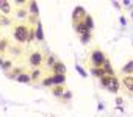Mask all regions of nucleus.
<instances>
[{"label": "nucleus", "mask_w": 133, "mask_h": 117, "mask_svg": "<svg viewBox=\"0 0 133 117\" xmlns=\"http://www.w3.org/2000/svg\"><path fill=\"white\" fill-rule=\"evenodd\" d=\"M50 70H52V75H66V66L61 61H56Z\"/></svg>", "instance_id": "obj_4"}, {"label": "nucleus", "mask_w": 133, "mask_h": 117, "mask_svg": "<svg viewBox=\"0 0 133 117\" xmlns=\"http://www.w3.org/2000/svg\"><path fill=\"white\" fill-rule=\"evenodd\" d=\"M36 34H38V41H44V36H42V28H41V24L38 22V27H36Z\"/></svg>", "instance_id": "obj_22"}, {"label": "nucleus", "mask_w": 133, "mask_h": 117, "mask_svg": "<svg viewBox=\"0 0 133 117\" xmlns=\"http://www.w3.org/2000/svg\"><path fill=\"white\" fill-rule=\"evenodd\" d=\"M121 72H122L124 75H133V60H130V61L121 69Z\"/></svg>", "instance_id": "obj_13"}, {"label": "nucleus", "mask_w": 133, "mask_h": 117, "mask_svg": "<svg viewBox=\"0 0 133 117\" xmlns=\"http://www.w3.org/2000/svg\"><path fill=\"white\" fill-rule=\"evenodd\" d=\"M53 86H66V75H50Z\"/></svg>", "instance_id": "obj_10"}, {"label": "nucleus", "mask_w": 133, "mask_h": 117, "mask_svg": "<svg viewBox=\"0 0 133 117\" xmlns=\"http://www.w3.org/2000/svg\"><path fill=\"white\" fill-rule=\"evenodd\" d=\"M42 61H44V55H42V52H39V50H33V52L30 53V56H28V64H30L33 69H39V67L42 66Z\"/></svg>", "instance_id": "obj_3"}, {"label": "nucleus", "mask_w": 133, "mask_h": 117, "mask_svg": "<svg viewBox=\"0 0 133 117\" xmlns=\"http://www.w3.org/2000/svg\"><path fill=\"white\" fill-rule=\"evenodd\" d=\"M121 84H124V87L133 94V75H124L121 80Z\"/></svg>", "instance_id": "obj_7"}, {"label": "nucleus", "mask_w": 133, "mask_h": 117, "mask_svg": "<svg viewBox=\"0 0 133 117\" xmlns=\"http://www.w3.org/2000/svg\"><path fill=\"white\" fill-rule=\"evenodd\" d=\"M89 72H91V74H92V75H94V77H97V78H99V80H100V78H102V77H103V75H105V74H103V70H102V69H89Z\"/></svg>", "instance_id": "obj_19"}, {"label": "nucleus", "mask_w": 133, "mask_h": 117, "mask_svg": "<svg viewBox=\"0 0 133 117\" xmlns=\"http://www.w3.org/2000/svg\"><path fill=\"white\" fill-rule=\"evenodd\" d=\"M19 83H31V80H30V74H27V72H22L21 75H17V78H16Z\"/></svg>", "instance_id": "obj_16"}, {"label": "nucleus", "mask_w": 133, "mask_h": 117, "mask_svg": "<svg viewBox=\"0 0 133 117\" xmlns=\"http://www.w3.org/2000/svg\"><path fill=\"white\" fill-rule=\"evenodd\" d=\"M111 78H113V77H110V75H103V77L100 78V84H102L103 87H107V86L110 84V81H111Z\"/></svg>", "instance_id": "obj_20"}, {"label": "nucleus", "mask_w": 133, "mask_h": 117, "mask_svg": "<svg viewBox=\"0 0 133 117\" xmlns=\"http://www.w3.org/2000/svg\"><path fill=\"white\" fill-rule=\"evenodd\" d=\"M16 17L21 19V20H27V19H28L27 10H25V8H17V10H16Z\"/></svg>", "instance_id": "obj_14"}, {"label": "nucleus", "mask_w": 133, "mask_h": 117, "mask_svg": "<svg viewBox=\"0 0 133 117\" xmlns=\"http://www.w3.org/2000/svg\"><path fill=\"white\" fill-rule=\"evenodd\" d=\"M0 41H2V38H0Z\"/></svg>", "instance_id": "obj_25"}, {"label": "nucleus", "mask_w": 133, "mask_h": 117, "mask_svg": "<svg viewBox=\"0 0 133 117\" xmlns=\"http://www.w3.org/2000/svg\"><path fill=\"white\" fill-rule=\"evenodd\" d=\"M64 91H66V86H52V87H50L52 95L56 97V98H61V95L64 94Z\"/></svg>", "instance_id": "obj_11"}, {"label": "nucleus", "mask_w": 133, "mask_h": 117, "mask_svg": "<svg viewBox=\"0 0 133 117\" xmlns=\"http://www.w3.org/2000/svg\"><path fill=\"white\" fill-rule=\"evenodd\" d=\"M11 17L10 16H5V14H0V27H8L11 25Z\"/></svg>", "instance_id": "obj_15"}, {"label": "nucleus", "mask_w": 133, "mask_h": 117, "mask_svg": "<svg viewBox=\"0 0 133 117\" xmlns=\"http://www.w3.org/2000/svg\"><path fill=\"white\" fill-rule=\"evenodd\" d=\"M71 97H72V95H71L69 91H64V94L61 95V100H71Z\"/></svg>", "instance_id": "obj_23"}, {"label": "nucleus", "mask_w": 133, "mask_h": 117, "mask_svg": "<svg viewBox=\"0 0 133 117\" xmlns=\"http://www.w3.org/2000/svg\"><path fill=\"white\" fill-rule=\"evenodd\" d=\"M119 87H121V80L114 75L113 78H111V81H110V84L107 86V89L110 91V92H113V94H117V91H119Z\"/></svg>", "instance_id": "obj_6"}, {"label": "nucleus", "mask_w": 133, "mask_h": 117, "mask_svg": "<svg viewBox=\"0 0 133 117\" xmlns=\"http://www.w3.org/2000/svg\"><path fill=\"white\" fill-rule=\"evenodd\" d=\"M0 67H2L5 72H8L10 67L13 69V63H11V61H3V60H0Z\"/></svg>", "instance_id": "obj_18"}, {"label": "nucleus", "mask_w": 133, "mask_h": 117, "mask_svg": "<svg viewBox=\"0 0 133 117\" xmlns=\"http://www.w3.org/2000/svg\"><path fill=\"white\" fill-rule=\"evenodd\" d=\"M77 70H78V72H80V74H82L83 77H86V72H85V70H83L82 67H77Z\"/></svg>", "instance_id": "obj_24"}, {"label": "nucleus", "mask_w": 133, "mask_h": 117, "mask_svg": "<svg viewBox=\"0 0 133 117\" xmlns=\"http://www.w3.org/2000/svg\"><path fill=\"white\" fill-rule=\"evenodd\" d=\"M41 77H42V72H41V69H33V70L30 72V80H31V83H36V81H39V80H41Z\"/></svg>", "instance_id": "obj_12"}, {"label": "nucleus", "mask_w": 133, "mask_h": 117, "mask_svg": "<svg viewBox=\"0 0 133 117\" xmlns=\"http://www.w3.org/2000/svg\"><path fill=\"white\" fill-rule=\"evenodd\" d=\"M41 83H42V86H47V87H52V86H53L52 77H45V78H44V80H42Z\"/></svg>", "instance_id": "obj_21"}, {"label": "nucleus", "mask_w": 133, "mask_h": 117, "mask_svg": "<svg viewBox=\"0 0 133 117\" xmlns=\"http://www.w3.org/2000/svg\"><path fill=\"white\" fill-rule=\"evenodd\" d=\"M74 27H75V31L78 33V36H80V38H82V36H85V34H88V33H91V31L88 30V27L85 25V22H83V20L74 22Z\"/></svg>", "instance_id": "obj_5"}, {"label": "nucleus", "mask_w": 133, "mask_h": 117, "mask_svg": "<svg viewBox=\"0 0 133 117\" xmlns=\"http://www.w3.org/2000/svg\"><path fill=\"white\" fill-rule=\"evenodd\" d=\"M56 61H58V60H56L53 55H49V56H47V60H45V66H47L49 69H52V66H53Z\"/></svg>", "instance_id": "obj_17"}, {"label": "nucleus", "mask_w": 133, "mask_h": 117, "mask_svg": "<svg viewBox=\"0 0 133 117\" xmlns=\"http://www.w3.org/2000/svg\"><path fill=\"white\" fill-rule=\"evenodd\" d=\"M0 11H2V14H5V16H10L11 11H13L11 2H8V0H0Z\"/></svg>", "instance_id": "obj_8"}, {"label": "nucleus", "mask_w": 133, "mask_h": 117, "mask_svg": "<svg viewBox=\"0 0 133 117\" xmlns=\"http://www.w3.org/2000/svg\"><path fill=\"white\" fill-rule=\"evenodd\" d=\"M105 60H107V56H105V53L102 52V48H99V47L92 48L91 53H89V58H88L89 69H100Z\"/></svg>", "instance_id": "obj_2"}, {"label": "nucleus", "mask_w": 133, "mask_h": 117, "mask_svg": "<svg viewBox=\"0 0 133 117\" xmlns=\"http://www.w3.org/2000/svg\"><path fill=\"white\" fill-rule=\"evenodd\" d=\"M28 30H30V25L27 22H19V24L14 25L13 36H14V41L19 45H24V44L28 42Z\"/></svg>", "instance_id": "obj_1"}, {"label": "nucleus", "mask_w": 133, "mask_h": 117, "mask_svg": "<svg viewBox=\"0 0 133 117\" xmlns=\"http://www.w3.org/2000/svg\"><path fill=\"white\" fill-rule=\"evenodd\" d=\"M100 69L103 70V74H105V75H110V77H114V75H116V74H114V70H113V66H111V63H110L108 58L103 61V64H102V67H100Z\"/></svg>", "instance_id": "obj_9"}]
</instances>
